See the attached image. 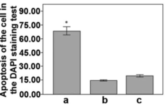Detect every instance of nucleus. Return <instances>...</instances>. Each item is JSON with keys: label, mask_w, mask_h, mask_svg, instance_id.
<instances>
[{"label": "nucleus", "mask_w": 167, "mask_h": 107, "mask_svg": "<svg viewBox=\"0 0 167 107\" xmlns=\"http://www.w3.org/2000/svg\"><path fill=\"white\" fill-rule=\"evenodd\" d=\"M108 102V99L107 98H104V97H102V103L103 104H106Z\"/></svg>", "instance_id": "nucleus-1"}, {"label": "nucleus", "mask_w": 167, "mask_h": 107, "mask_svg": "<svg viewBox=\"0 0 167 107\" xmlns=\"http://www.w3.org/2000/svg\"><path fill=\"white\" fill-rule=\"evenodd\" d=\"M11 78H16V75L15 73H12L11 75Z\"/></svg>", "instance_id": "nucleus-2"}, {"label": "nucleus", "mask_w": 167, "mask_h": 107, "mask_svg": "<svg viewBox=\"0 0 167 107\" xmlns=\"http://www.w3.org/2000/svg\"><path fill=\"white\" fill-rule=\"evenodd\" d=\"M63 103H65V104L69 103V99H68V98H65V99H63Z\"/></svg>", "instance_id": "nucleus-3"}, {"label": "nucleus", "mask_w": 167, "mask_h": 107, "mask_svg": "<svg viewBox=\"0 0 167 107\" xmlns=\"http://www.w3.org/2000/svg\"><path fill=\"white\" fill-rule=\"evenodd\" d=\"M41 12V10L39 8H37V9H35V13H37V14H39Z\"/></svg>", "instance_id": "nucleus-4"}, {"label": "nucleus", "mask_w": 167, "mask_h": 107, "mask_svg": "<svg viewBox=\"0 0 167 107\" xmlns=\"http://www.w3.org/2000/svg\"><path fill=\"white\" fill-rule=\"evenodd\" d=\"M40 67H41L40 63H37V64L35 65V68H37V69H39Z\"/></svg>", "instance_id": "nucleus-5"}, {"label": "nucleus", "mask_w": 167, "mask_h": 107, "mask_svg": "<svg viewBox=\"0 0 167 107\" xmlns=\"http://www.w3.org/2000/svg\"><path fill=\"white\" fill-rule=\"evenodd\" d=\"M24 41L25 42H28V41H29V39H28V36H25V37H24Z\"/></svg>", "instance_id": "nucleus-6"}, {"label": "nucleus", "mask_w": 167, "mask_h": 107, "mask_svg": "<svg viewBox=\"0 0 167 107\" xmlns=\"http://www.w3.org/2000/svg\"><path fill=\"white\" fill-rule=\"evenodd\" d=\"M31 28H36V23H35V22H34L31 23Z\"/></svg>", "instance_id": "nucleus-7"}, {"label": "nucleus", "mask_w": 167, "mask_h": 107, "mask_svg": "<svg viewBox=\"0 0 167 107\" xmlns=\"http://www.w3.org/2000/svg\"><path fill=\"white\" fill-rule=\"evenodd\" d=\"M24 96L26 97H29V93H28V91H26L25 93H24Z\"/></svg>", "instance_id": "nucleus-8"}, {"label": "nucleus", "mask_w": 167, "mask_h": 107, "mask_svg": "<svg viewBox=\"0 0 167 107\" xmlns=\"http://www.w3.org/2000/svg\"><path fill=\"white\" fill-rule=\"evenodd\" d=\"M36 82H37V83H39L40 82H41V78L39 77H37L36 78Z\"/></svg>", "instance_id": "nucleus-9"}, {"label": "nucleus", "mask_w": 167, "mask_h": 107, "mask_svg": "<svg viewBox=\"0 0 167 107\" xmlns=\"http://www.w3.org/2000/svg\"><path fill=\"white\" fill-rule=\"evenodd\" d=\"M36 41H37V42H40V41H41V37H40V36H37Z\"/></svg>", "instance_id": "nucleus-10"}, {"label": "nucleus", "mask_w": 167, "mask_h": 107, "mask_svg": "<svg viewBox=\"0 0 167 107\" xmlns=\"http://www.w3.org/2000/svg\"><path fill=\"white\" fill-rule=\"evenodd\" d=\"M31 55H32L33 56H34L36 55V51H35V50H33L32 51H31Z\"/></svg>", "instance_id": "nucleus-11"}, {"label": "nucleus", "mask_w": 167, "mask_h": 107, "mask_svg": "<svg viewBox=\"0 0 167 107\" xmlns=\"http://www.w3.org/2000/svg\"><path fill=\"white\" fill-rule=\"evenodd\" d=\"M31 82H32L33 83H35V82H36V78L34 77H33L32 78H31Z\"/></svg>", "instance_id": "nucleus-12"}, {"label": "nucleus", "mask_w": 167, "mask_h": 107, "mask_svg": "<svg viewBox=\"0 0 167 107\" xmlns=\"http://www.w3.org/2000/svg\"><path fill=\"white\" fill-rule=\"evenodd\" d=\"M24 13H25L26 14H28V9L27 8H25V9H24Z\"/></svg>", "instance_id": "nucleus-13"}, {"label": "nucleus", "mask_w": 167, "mask_h": 107, "mask_svg": "<svg viewBox=\"0 0 167 107\" xmlns=\"http://www.w3.org/2000/svg\"><path fill=\"white\" fill-rule=\"evenodd\" d=\"M12 28H14V29H16V28H18V26L17 24H12Z\"/></svg>", "instance_id": "nucleus-14"}, {"label": "nucleus", "mask_w": 167, "mask_h": 107, "mask_svg": "<svg viewBox=\"0 0 167 107\" xmlns=\"http://www.w3.org/2000/svg\"><path fill=\"white\" fill-rule=\"evenodd\" d=\"M35 41H36V37H35V36H32L31 37V41L34 42Z\"/></svg>", "instance_id": "nucleus-15"}, {"label": "nucleus", "mask_w": 167, "mask_h": 107, "mask_svg": "<svg viewBox=\"0 0 167 107\" xmlns=\"http://www.w3.org/2000/svg\"><path fill=\"white\" fill-rule=\"evenodd\" d=\"M36 55L38 56L41 55V51H40L39 50H37V51H36Z\"/></svg>", "instance_id": "nucleus-16"}, {"label": "nucleus", "mask_w": 167, "mask_h": 107, "mask_svg": "<svg viewBox=\"0 0 167 107\" xmlns=\"http://www.w3.org/2000/svg\"><path fill=\"white\" fill-rule=\"evenodd\" d=\"M24 68L25 69H28V63H25V64L24 65Z\"/></svg>", "instance_id": "nucleus-17"}, {"label": "nucleus", "mask_w": 167, "mask_h": 107, "mask_svg": "<svg viewBox=\"0 0 167 107\" xmlns=\"http://www.w3.org/2000/svg\"><path fill=\"white\" fill-rule=\"evenodd\" d=\"M31 96H32V97H36V92L35 91H33L32 93H31Z\"/></svg>", "instance_id": "nucleus-18"}, {"label": "nucleus", "mask_w": 167, "mask_h": 107, "mask_svg": "<svg viewBox=\"0 0 167 107\" xmlns=\"http://www.w3.org/2000/svg\"><path fill=\"white\" fill-rule=\"evenodd\" d=\"M36 96H37V97H41V92L40 91H37V93H36Z\"/></svg>", "instance_id": "nucleus-19"}, {"label": "nucleus", "mask_w": 167, "mask_h": 107, "mask_svg": "<svg viewBox=\"0 0 167 107\" xmlns=\"http://www.w3.org/2000/svg\"><path fill=\"white\" fill-rule=\"evenodd\" d=\"M24 28H29V26H28V22H25V24H24Z\"/></svg>", "instance_id": "nucleus-20"}, {"label": "nucleus", "mask_w": 167, "mask_h": 107, "mask_svg": "<svg viewBox=\"0 0 167 107\" xmlns=\"http://www.w3.org/2000/svg\"><path fill=\"white\" fill-rule=\"evenodd\" d=\"M36 27H37V28H40V27H41V23L40 22H37Z\"/></svg>", "instance_id": "nucleus-21"}, {"label": "nucleus", "mask_w": 167, "mask_h": 107, "mask_svg": "<svg viewBox=\"0 0 167 107\" xmlns=\"http://www.w3.org/2000/svg\"><path fill=\"white\" fill-rule=\"evenodd\" d=\"M24 55H25V56H28V55H29V53H28V50H25Z\"/></svg>", "instance_id": "nucleus-22"}, {"label": "nucleus", "mask_w": 167, "mask_h": 107, "mask_svg": "<svg viewBox=\"0 0 167 107\" xmlns=\"http://www.w3.org/2000/svg\"><path fill=\"white\" fill-rule=\"evenodd\" d=\"M137 102H138V103H139V104H140V103H141V102H142V99H141V98H138V99H137Z\"/></svg>", "instance_id": "nucleus-23"}, {"label": "nucleus", "mask_w": 167, "mask_h": 107, "mask_svg": "<svg viewBox=\"0 0 167 107\" xmlns=\"http://www.w3.org/2000/svg\"><path fill=\"white\" fill-rule=\"evenodd\" d=\"M31 14H35V8H32V9H31Z\"/></svg>", "instance_id": "nucleus-24"}, {"label": "nucleus", "mask_w": 167, "mask_h": 107, "mask_svg": "<svg viewBox=\"0 0 167 107\" xmlns=\"http://www.w3.org/2000/svg\"><path fill=\"white\" fill-rule=\"evenodd\" d=\"M23 68H24L23 63H20V69H22Z\"/></svg>", "instance_id": "nucleus-25"}, {"label": "nucleus", "mask_w": 167, "mask_h": 107, "mask_svg": "<svg viewBox=\"0 0 167 107\" xmlns=\"http://www.w3.org/2000/svg\"><path fill=\"white\" fill-rule=\"evenodd\" d=\"M24 13V9H22V8H20V14H23Z\"/></svg>", "instance_id": "nucleus-26"}, {"label": "nucleus", "mask_w": 167, "mask_h": 107, "mask_svg": "<svg viewBox=\"0 0 167 107\" xmlns=\"http://www.w3.org/2000/svg\"><path fill=\"white\" fill-rule=\"evenodd\" d=\"M20 42H23L24 41V37L23 36H20Z\"/></svg>", "instance_id": "nucleus-27"}, {"label": "nucleus", "mask_w": 167, "mask_h": 107, "mask_svg": "<svg viewBox=\"0 0 167 107\" xmlns=\"http://www.w3.org/2000/svg\"><path fill=\"white\" fill-rule=\"evenodd\" d=\"M31 69H35V63H32V64H31Z\"/></svg>", "instance_id": "nucleus-28"}, {"label": "nucleus", "mask_w": 167, "mask_h": 107, "mask_svg": "<svg viewBox=\"0 0 167 107\" xmlns=\"http://www.w3.org/2000/svg\"><path fill=\"white\" fill-rule=\"evenodd\" d=\"M24 82H25L26 83H28V82H29V80H28V77H25V80H24Z\"/></svg>", "instance_id": "nucleus-29"}, {"label": "nucleus", "mask_w": 167, "mask_h": 107, "mask_svg": "<svg viewBox=\"0 0 167 107\" xmlns=\"http://www.w3.org/2000/svg\"><path fill=\"white\" fill-rule=\"evenodd\" d=\"M20 97H24V92L23 91H20Z\"/></svg>", "instance_id": "nucleus-30"}, {"label": "nucleus", "mask_w": 167, "mask_h": 107, "mask_svg": "<svg viewBox=\"0 0 167 107\" xmlns=\"http://www.w3.org/2000/svg\"><path fill=\"white\" fill-rule=\"evenodd\" d=\"M12 19L13 18L15 19L16 17V14H12Z\"/></svg>", "instance_id": "nucleus-31"}, {"label": "nucleus", "mask_w": 167, "mask_h": 107, "mask_svg": "<svg viewBox=\"0 0 167 107\" xmlns=\"http://www.w3.org/2000/svg\"><path fill=\"white\" fill-rule=\"evenodd\" d=\"M10 65H11V66H16V65L14 64V62H12V61H11V62Z\"/></svg>", "instance_id": "nucleus-32"}, {"label": "nucleus", "mask_w": 167, "mask_h": 107, "mask_svg": "<svg viewBox=\"0 0 167 107\" xmlns=\"http://www.w3.org/2000/svg\"><path fill=\"white\" fill-rule=\"evenodd\" d=\"M20 55H21V56H24V50H21L20 53Z\"/></svg>", "instance_id": "nucleus-33"}, {"label": "nucleus", "mask_w": 167, "mask_h": 107, "mask_svg": "<svg viewBox=\"0 0 167 107\" xmlns=\"http://www.w3.org/2000/svg\"><path fill=\"white\" fill-rule=\"evenodd\" d=\"M12 14H16V9H14L12 11Z\"/></svg>", "instance_id": "nucleus-34"}, {"label": "nucleus", "mask_w": 167, "mask_h": 107, "mask_svg": "<svg viewBox=\"0 0 167 107\" xmlns=\"http://www.w3.org/2000/svg\"><path fill=\"white\" fill-rule=\"evenodd\" d=\"M6 58H7V57H6V56H2V57H1V59H3V60H5V59H6Z\"/></svg>", "instance_id": "nucleus-35"}, {"label": "nucleus", "mask_w": 167, "mask_h": 107, "mask_svg": "<svg viewBox=\"0 0 167 107\" xmlns=\"http://www.w3.org/2000/svg\"><path fill=\"white\" fill-rule=\"evenodd\" d=\"M12 86H16V82H12Z\"/></svg>", "instance_id": "nucleus-36"}, {"label": "nucleus", "mask_w": 167, "mask_h": 107, "mask_svg": "<svg viewBox=\"0 0 167 107\" xmlns=\"http://www.w3.org/2000/svg\"><path fill=\"white\" fill-rule=\"evenodd\" d=\"M1 66H2V67H6V63H3L1 64Z\"/></svg>", "instance_id": "nucleus-37"}, {"label": "nucleus", "mask_w": 167, "mask_h": 107, "mask_svg": "<svg viewBox=\"0 0 167 107\" xmlns=\"http://www.w3.org/2000/svg\"><path fill=\"white\" fill-rule=\"evenodd\" d=\"M1 79L2 80H7V78L5 77V76H2V77H1Z\"/></svg>", "instance_id": "nucleus-38"}, {"label": "nucleus", "mask_w": 167, "mask_h": 107, "mask_svg": "<svg viewBox=\"0 0 167 107\" xmlns=\"http://www.w3.org/2000/svg\"><path fill=\"white\" fill-rule=\"evenodd\" d=\"M1 21H2L3 22H5L6 21V18H1Z\"/></svg>", "instance_id": "nucleus-39"}, {"label": "nucleus", "mask_w": 167, "mask_h": 107, "mask_svg": "<svg viewBox=\"0 0 167 107\" xmlns=\"http://www.w3.org/2000/svg\"><path fill=\"white\" fill-rule=\"evenodd\" d=\"M12 48H16V44H12Z\"/></svg>", "instance_id": "nucleus-40"}, {"label": "nucleus", "mask_w": 167, "mask_h": 107, "mask_svg": "<svg viewBox=\"0 0 167 107\" xmlns=\"http://www.w3.org/2000/svg\"><path fill=\"white\" fill-rule=\"evenodd\" d=\"M12 56H16V52H12Z\"/></svg>", "instance_id": "nucleus-41"}, {"label": "nucleus", "mask_w": 167, "mask_h": 107, "mask_svg": "<svg viewBox=\"0 0 167 107\" xmlns=\"http://www.w3.org/2000/svg\"><path fill=\"white\" fill-rule=\"evenodd\" d=\"M1 71H2L3 72H5V71H6V69H5V67H3L2 69H1Z\"/></svg>", "instance_id": "nucleus-42"}, {"label": "nucleus", "mask_w": 167, "mask_h": 107, "mask_svg": "<svg viewBox=\"0 0 167 107\" xmlns=\"http://www.w3.org/2000/svg\"><path fill=\"white\" fill-rule=\"evenodd\" d=\"M1 26H3V27H5V26H6V24H5V22H3V23L1 24Z\"/></svg>", "instance_id": "nucleus-43"}, {"label": "nucleus", "mask_w": 167, "mask_h": 107, "mask_svg": "<svg viewBox=\"0 0 167 107\" xmlns=\"http://www.w3.org/2000/svg\"><path fill=\"white\" fill-rule=\"evenodd\" d=\"M1 52H6V48L1 49Z\"/></svg>", "instance_id": "nucleus-44"}, {"label": "nucleus", "mask_w": 167, "mask_h": 107, "mask_svg": "<svg viewBox=\"0 0 167 107\" xmlns=\"http://www.w3.org/2000/svg\"><path fill=\"white\" fill-rule=\"evenodd\" d=\"M1 84H2V85H3V86H5V84H6V82H5V81H3L2 82H1Z\"/></svg>", "instance_id": "nucleus-45"}, {"label": "nucleus", "mask_w": 167, "mask_h": 107, "mask_svg": "<svg viewBox=\"0 0 167 107\" xmlns=\"http://www.w3.org/2000/svg\"><path fill=\"white\" fill-rule=\"evenodd\" d=\"M11 71H14V72H16V67H14V69H11Z\"/></svg>", "instance_id": "nucleus-46"}, {"label": "nucleus", "mask_w": 167, "mask_h": 107, "mask_svg": "<svg viewBox=\"0 0 167 107\" xmlns=\"http://www.w3.org/2000/svg\"><path fill=\"white\" fill-rule=\"evenodd\" d=\"M1 33H2V34H5V33H6V31L3 30L2 31H1Z\"/></svg>", "instance_id": "nucleus-47"}, {"label": "nucleus", "mask_w": 167, "mask_h": 107, "mask_svg": "<svg viewBox=\"0 0 167 107\" xmlns=\"http://www.w3.org/2000/svg\"><path fill=\"white\" fill-rule=\"evenodd\" d=\"M20 80H21V82H23V77H21Z\"/></svg>", "instance_id": "nucleus-48"}, {"label": "nucleus", "mask_w": 167, "mask_h": 107, "mask_svg": "<svg viewBox=\"0 0 167 107\" xmlns=\"http://www.w3.org/2000/svg\"><path fill=\"white\" fill-rule=\"evenodd\" d=\"M1 89H2V90L3 89H5V90H7V89L5 88V87H2V88H1Z\"/></svg>", "instance_id": "nucleus-49"}, {"label": "nucleus", "mask_w": 167, "mask_h": 107, "mask_svg": "<svg viewBox=\"0 0 167 107\" xmlns=\"http://www.w3.org/2000/svg\"><path fill=\"white\" fill-rule=\"evenodd\" d=\"M101 82H104V81H107V80H100Z\"/></svg>", "instance_id": "nucleus-50"}, {"label": "nucleus", "mask_w": 167, "mask_h": 107, "mask_svg": "<svg viewBox=\"0 0 167 107\" xmlns=\"http://www.w3.org/2000/svg\"><path fill=\"white\" fill-rule=\"evenodd\" d=\"M1 95H2V96H5V93H1Z\"/></svg>", "instance_id": "nucleus-51"}, {"label": "nucleus", "mask_w": 167, "mask_h": 107, "mask_svg": "<svg viewBox=\"0 0 167 107\" xmlns=\"http://www.w3.org/2000/svg\"><path fill=\"white\" fill-rule=\"evenodd\" d=\"M16 50V48H12V49H11L12 51H13V50Z\"/></svg>", "instance_id": "nucleus-52"}, {"label": "nucleus", "mask_w": 167, "mask_h": 107, "mask_svg": "<svg viewBox=\"0 0 167 107\" xmlns=\"http://www.w3.org/2000/svg\"><path fill=\"white\" fill-rule=\"evenodd\" d=\"M16 7H11V8L12 9H13V8H16Z\"/></svg>", "instance_id": "nucleus-53"}]
</instances>
